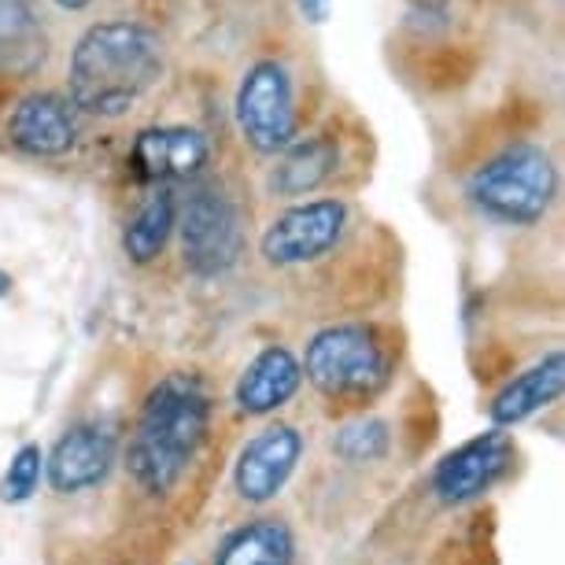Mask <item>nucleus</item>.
Segmentation results:
<instances>
[{"instance_id": "dca6fc26", "label": "nucleus", "mask_w": 565, "mask_h": 565, "mask_svg": "<svg viewBox=\"0 0 565 565\" xmlns=\"http://www.w3.org/2000/svg\"><path fill=\"white\" fill-rule=\"evenodd\" d=\"M300 543L285 518L263 514L252 521H241L218 540L211 565H296Z\"/></svg>"}, {"instance_id": "ddd939ff", "label": "nucleus", "mask_w": 565, "mask_h": 565, "mask_svg": "<svg viewBox=\"0 0 565 565\" xmlns=\"http://www.w3.org/2000/svg\"><path fill=\"white\" fill-rule=\"evenodd\" d=\"M300 388L303 366L296 351L285 344H266L241 370L237 385H233V403H237L244 418H270V414L289 407L300 396Z\"/></svg>"}, {"instance_id": "39448f33", "label": "nucleus", "mask_w": 565, "mask_h": 565, "mask_svg": "<svg viewBox=\"0 0 565 565\" xmlns=\"http://www.w3.org/2000/svg\"><path fill=\"white\" fill-rule=\"evenodd\" d=\"M178 244L185 270L200 281L226 277L244 255V226L233 196L215 181H193L178 196Z\"/></svg>"}, {"instance_id": "412c9836", "label": "nucleus", "mask_w": 565, "mask_h": 565, "mask_svg": "<svg viewBox=\"0 0 565 565\" xmlns=\"http://www.w3.org/2000/svg\"><path fill=\"white\" fill-rule=\"evenodd\" d=\"M296 8H300V15L311 26H322L329 23V15H333V0H296Z\"/></svg>"}, {"instance_id": "2eb2a0df", "label": "nucleus", "mask_w": 565, "mask_h": 565, "mask_svg": "<svg viewBox=\"0 0 565 565\" xmlns=\"http://www.w3.org/2000/svg\"><path fill=\"white\" fill-rule=\"evenodd\" d=\"M340 170V141L333 134H311L277 156V163L266 174V193L277 200H303L315 196Z\"/></svg>"}, {"instance_id": "a211bd4d", "label": "nucleus", "mask_w": 565, "mask_h": 565, "mask_svg": "<svg viewBox=\"0 0 565 565\" xmlns=\"http://www.w3.org/2000/svg\"><path fill=\"white\" fill-rule=\"evenodd\" d=\"M178 226V193L170 185L148 189V196L137 204L130 222L122 226V252L134 266H152L167 244L174 241Z\"/></svg>"}, {"instance_id": "f3484780", "label": "nucleus", "mask_w": 565, "mask_h": 565, "mask_svg": "<svg viewBox=\"0 0 565 565\" xmlns=\"http://www.w3.org/2000/svg\"><path fill=\"white\" fill-rule=\"evenodd\" d=\"M49 60V34L34 0H0V82L30 78Z\"/></svg>"}, {"instance_id": "423d86ee", "label": "nucleus", "mask_w": 565, "mask_h": 565, "mask_svg": "<svg viewBox=\"0 0 565 565\" xmlns=\"http://www.w3.org/2000/svg\"><path fill=\"white\" fill-rule=\"evenodd\" d=\"M233 119H237L244 145L259 156H281L300 137L292 74L281 60H255L241 74L237 97H233Z\"/></svg>"}, {"instance_id": "f8f14e48", "label": "nucleus", "mask_w": 565, "mask_h": 565, "mask_svg": "<svg viewBox=\"0 0 565 565\" xmlns=\"http://www.w3.org/2000/svg\"><path fill=\"white\" fill-rule=\"evenodd\" d=\"M4 137L30 159H63L82 141V115L60 93H30L8 111Z\"/></svg>"}, {"instance_id": "1a4fd4ad", "label": "nucleus", "mask_w": 565, "mask_h": 565, "mask_svg": "<svg viewBox=\"0 0 565 565\" xmlns=\"http://www.w3.org/2000/svg\"><path fill=\"white\" fill-rule=\"evenodd\" d=\"M518 447L507 429H488L451 447L429 473V492L444 507H466L484 492H492L499 481L514 469Z\"/></svg>"}, {"instance_id": "4be33fe9", "label": "nucleus", "mask_w": 565, "mask_h": 565, "mask_svg": "<svg viewBox=\"0 0 565 565\" xmlns=\"http://www.w3.org/2000/svg\"><path fill=\"white\" fill-rule=\"evenodd\" d=\"M12 292H15V277L8 270H0V300H8Z\"/></svg>"}, {"instance_id": "9d476101", "label": "nucleus", "mask_w": 565, "mask_h": 565, "mask_svg": "<svg viewBox=\"0 0 565 565\" xmlns=\"http://www.w3.org/2000/svg\"><path fill=\"white\" fill-rule=\"evenodd\" d=\"M303 433L289 422H270L248 436L233 458V492L241 503L266 507L289 488L303 458Z\"/></svg>"}, {"instance_id": "f03ea898", "label": "nucleus", "mask_w": 565, "mask_h": 565, "mask_svg": "<svg viewBox=\"0 0 565 565\" xmlns=\"http://www.w3.org/2000/svg\"><path fill=\"white\" fill-rule=\"evenodd\" d=\"M167 74V49L141 19H100L74 41L67 100L89 119H126Z\"/></svg>"}, {"instance_id": "f257e3e1", "label": "nucleus", "mask_w": 565, "mask_h": 565, "mask_svg": "<svg viewBox=\"0 0 565 565\" xmlns=\"http://www.w3.org/2000/svg\"><path fill=\"white\" fill-rule=\"evenodd\" d=\"M211 422H215V399L204 377L193 370L163 373L141 399L126 440L122 466L130 481L152 499L170 495L204 451Z\"/></svg>"}, {"instance_id": "aec40b11", "label": "nucleus", "mask_w": 565, "mask_h": 565, "mask_svg": "<svg viewBox=\"0 0 565 565\" xmlns=\"http://www.w3.org/2000/svg\"><path fill=\"white\" fill-rule=\"evenodd\" d=\"M41 477H45V451H41V444H23L8 458L4 477H0V503L8 507L30 503L41 488Z\"/></svg>"}, {"instance_id": "6e6552de", "label": "nucleus", "mask_w": 565, "mask_h": 565, "mask_svg": "<svg viewBox=\"0 0 565 565\" xmlns=\"http://www.w3.org/2000/svg\"><path fill=\"white\" fill-rule=\"evenodd\" d=\"M119 466V429L104 418L74 422L45 455V481L60 499L97 492Z\"/></svg>"}, {"instance_id": "9b49d317", "label": "nucleus", "mask_w": 565, "mask_h": 565, "mask_svg": "<svg viewBox=\"0 0 565 565\" xmlns=\"http://www.w3.org/2000/svg\"><path fill=\"white\" fill-rule=\"evenodd\" d=\"M211 163V141L204 130L185 122L174 126H148L130 145V170L145 185H170L196 181Z\"/></svg>"}, {"instance_id": "0eeeda50", "label": "nucleus", "mask_w": 565, "mask_h": 565, "mask_svg": "<svg viewBox=\"0 0 565 565\" xmlns=\"http://www.w3.org/2000/svg\"><path fill=\"white\" fill-rule=\"evenodd\" d=\"M351 230V207L340 196L300 200L270 218L259 237V255L274 270H296L333 255Z\"/></svg>"}, {"instance_id": "4468645a", "label": "nucleus", "mask_w": 565, "mask_h": 565, "mask_svg": "<svg viewBox=\"0 0 565 565\" xmlns=\"http://www.w3.org/2000/svg\"><path fill=\"white\" fill-rule=\"evenodd\" d=\"M565 388V355L558 348L532 362L529 370L514 373L488 403V422L492 429H514V425L536 418L540 411L554 407Z\"/></svg>"}, {"instance_id": "20e7f679", "label": "nucleus", "mask_w": 565, "mask_h": 565, "mask_svg": "<svg viewBox=\"0 0 565 565\" xmlns=\"http://www.w3.org/2000/svg\"><path fill=\"white\" fill-rule=\"evenodd\" d=\"M466 200L484 222L507 230L540 226L558 200V167L543 145L518 141L484 159L466 181Z\"/></svg>"}, {"instance_id": "6ab92c4d", "label": "nucleus", "mask_w": 565, "mask_h": 565, "mask_svg": "<svg viewBox=\"0 0 565 565\" xmlns=\"http://www.w3.org/2000/svg\"><path fill=\"white\" fill-rule=\"evenodd\" d=\"M333 451L344 458V462H355V466L381 462V458L392 451L388 422H381V418L348 422L344 429H337V436H333Z\"/></svg>"}, {"instance_id": "5701e85b", "label": "nucleus", "mask_w": 565, "mask_h": 565, "mask_svg": "<svg viewBox=\"0 0 565 565\" xmlns=\"http://www.w3.org/2000/svg\"><path fill=\"white\" fill-rule=\"evenodd\" d=\"M56 4L63 8V12H85V8H89L93 0H56Z\"/></svg>"}, {"instance_id": "7ed1b4c3", "label": "nucleus", "mask_w": 565, "mask_h": 565, "mask_svg": "<svg viewBox=\"0 0 565 565\" xmlns=\"http://www.w3.org/2000/svg\"><path fill=\"white\" fill-rule=\"evenodd\" d=\"M303 381L333 407H366L392 385L396 348L373 322H329L303 348Z\"/></svg>"}]
</instances>
